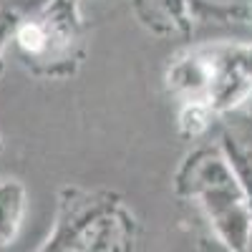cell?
Wrapping results in <instances>:
<instances>
[{"mask_svg":"<svg viewBox=\"0 0 252 252\" xmlns=\"http://www.w3.org/2000/svg\"><path fill=\"white\" fill-rule=\"evenodd\" d=\"M202 126H204V111L199 106H192V109L184 111V129L197 131V129H202Z\"/></svg>","mask_w":252,"mask_h":252,"instance_id":"7a4b0ae2","label":"cell"},{"mask_svg":"<svg viewBox=\"0 0 252 252\" xmlns=\"http://www.w3.org/2000/svg\"><path fill=\"white\" fill-rule=\"evenodd\" d=\"M18 40H20V46H23V48H28V51H38L40 46H43V33H40L38 26H26L23 31H20Z\"/></svg>","mask_w":252,"mask_h":252,"instance_id":"6da1fadb","label":"cell"}]
</instances>
